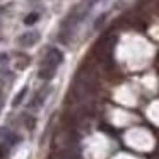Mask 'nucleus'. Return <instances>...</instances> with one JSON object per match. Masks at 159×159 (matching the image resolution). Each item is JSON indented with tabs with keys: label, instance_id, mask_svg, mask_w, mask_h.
I'll return each instance as SVG.
<instances>
[{
	"label": "nucleus",
	"instance_id": "1",
	"mask_svg": "<svg viewBox=\"0 0 159 159\" xmlns=\"http://www.w3.org/2000/svg\"><path fill=\"white\" fill-rule=\"evenodd\" d=\"M62 62H63L62 52H60V50H57V48H50L41 65H50V67H55V69H57V67H58Z\"/></svg>",
	"mask_w": 159,
	"mask_h": 159
},
{
	"label": "nucleus",
	"instance_id": "2",
	"mask_svg": "<svg viewBox=\"0 0 159 159\" xmlns=\"http://www.w3.org/2000/svg\"><path fill=\"white\" fill-rule=\"evenodd\" d=\"M39 39V34L36 31H29V33H24V34L19 36V45L22 46V48H29V46H34L36 43H38Z\"/></svg>",
	"mask_w": 159,
	"mask_h": 159
},
{
	"label": "nucleus",
	"instance_id": "3",
	"mask_svg": "<svg viewBox=\"0 0 159 159\" xmlns=\"http://www.w3.org/2000/svg\"><path fill=\"white\" fill-rule=\"evenodd\" d=\"M55 72H57V69H55V67H50V65H41V67H39L38 75L41 77V79L48 80V79H52V77L55 75Z\"/></svg>",
	"mask_w": 159,
	"mask_h": 159
},
{
	"label": "nucleus",
	"instance_id": "4",
	"mask_svg": "<svg viewBox=\"0 0 159 159\" xmlns=\"http://www.w3.org/2000/svg\"><path fill=\"white\" fill-rule=\"evenodd\" d=\"M39 19V16L36 14V12H33V14H29V16H26V19H24V24H28V26H33L36 21Z\"/></svg>",
	"mask_w": 159,
	"mask_h": 159
},
{
	"label": "nucleus",
	"instance_id": "5",
	"mask_svg": "<svg viewBox=\"0 0 159 159\" xmlns=\"http://www.w3.org/2000/svg\"><path fill=\"white\" fill-rule=\"evenodd\" d=\"M26 93H28V87H22L21 93H19L17 96H16V99H14V106H19V104H21V101H22V98L26 96Z\"/></svg>",
	"mask_w": 159,
	"mask_h": 159
},
{
	"label": "nucleus",
	"instance_id": "6",
	"mask_svg": "<svg viewBox=\"0 0 159 159\" xmlns=\"http://www.w3.org/2000/svg\"><path fill=\"white\" fill-rule=\"evenodd\" d=\"M7 156V149H5L4 144H0V159H4Z\"/></svg>",
	"mask_w": 159,
	"mask_h": 159
},
{
	"label": "nucleus",
	"instance_id": "7",
	"mask_svg": "<svg viewBox=\"0 0 159 159\" xmlns=\"http://www.w3.org/2000/svg\"><path fill=\"white\" fill-rule=\"evenodd\" d=\"M2 104H4V91L0 87V110H2Z\"/></svg>",
	"mask_w": 159,
	"mask_h": 159
}]
</instances>
